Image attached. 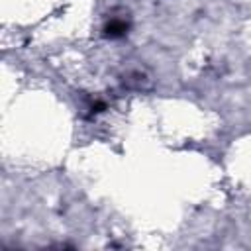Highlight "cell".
Listing matches in <instances>:
<instances>
[{
  "instance_id": "obj_1",
  "label": "cell",
  "mask_w": 251,
  "mask_h": 251,
  "mask_svg": "<svg viewBox=\"0 0 251 251\" xmlns=\"http://www.w3.org/2000/svg\"><path fill=\"white\" fill-rule=\"evenodd\" d=\"M127 29H129V24L124 18H112L104 25V35L110 39H118V37H124Z\"/></svg>"
}]
</instances>
